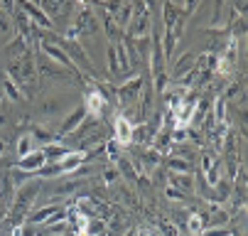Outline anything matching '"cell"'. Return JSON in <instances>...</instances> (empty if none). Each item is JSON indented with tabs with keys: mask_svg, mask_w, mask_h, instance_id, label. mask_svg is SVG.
Here are the masks:
<instances>
[{
	"mask_svg": "<svg viewBox=\"0 0 248 236\" xmlns=\"http://www.w3.org/2000/svg\"><path fill=\"white\" fill-rule=\"evenodd\" d=\"M45 165H47V157H45V153H42V150H32L30 155H25V157H20V160L15 162V167H17V170H22V173L42 170Z\"/></svg>",
	"mask_w": 248,
	"mask_h": 236,
	"instance_id": "1",
	"label": "cell"
},
{
	"mask_svg": "<svg viewBox=\"0 0 248 236\" xmlns=\"http://www.w3.org/2000/svg\"><path fill=\"white\" fill-rule=\"evenodd\" d=\"M103 109H106V98H103L96 89H93V91H86V104H84V111H86V113H91L93 118H101Z\"/></svg>",
	"mask_w": 248,
	"mask_h": 236,
	"instance_id": "2",
	"label": "cell"
},
{
	"mask_svg": "<svg viewBox=\"0 0 248 236\" xmlns=\"http://www.w3.org/2000/svg\"><path fill=\"white\" fill-rule=\"evenodd\" d=\"M113 136H116V141H118L121 145H125V143L133 141V126L128 123V118L118 116V118L113 121Z\"/></svg>",
	"mask_w": 248,
	"mask_h": 236,
	"instance_id": "3",
	"label": "cell"
},
{
	"mask_svg": "<svg viewBox=\"0 0 248 236\" xmlns=\"http://www.w3.org/2000/svg\"><path fill=\"white\" fill-rule=\"evenodd\" d=\"M42 49H45V52H47V54H49L52 59H57V62H62L64 66H69V69H74V72H77V66H74V62H72V59H69V54H66V52H62L59 47H52L49 42H42Z\"/></svg>",
	"mask_w": 248,
	"mask_h": 236,
	"instance_id": "4",
	"label": "cell"
},
{
	"mask_svg": "<svg viewBox=\"0 0 248 236\" xmlns=\"http://www.w3.org/2000/svg\"><path fill=\"white\" fill-rule=\"evenodd\" d=\"M84 116H86V111H84V109H77V111H74L72 116L66 118V123H64V126L59 128V133H62V136H66L69 130H72V128H77V126L81 123V118H84Z\"/></svg>",
	"mask_w": 248,
	"mask_h": 236,
	"instance_id": "5",
	"label": "cell"
},
{
	"mask_svg": "<svg viewBox=\"0 0 248 236\" xmlns=\"http://www.w3.org/2000/svg\"><path fill=\"white\" fill-rule=\"evenodd\" d=\"M42 153H45V157H47V162H49V160H54V162H59L62 157H66V155H69V150H66L64 145H52V143H49V145H47V148H45Z\"/></svg>",
	"mask_w": 248,
	"mask_h": 236,
	"instance_id": "6",
	"label": "cell"
},
{
	"mask_svg": "<svg viewBox=\"0 0 248 236\" xmlns=\"http://www.w3.org/2000/svg\"><path fill=\"white\" fill-rule=\"evenodd\" d=\"M32 150H34V141H32V136H22V138L17 141V155L25 157V155H30Z\"/></svg>",
	"mask_w": 248,
	"mask_h": 236,
	"instance_id": "7",
	"label": "cell"
},
{
	"mask_svg": "<svg viewBox=\"0 0 248 236\" xmlns=\"http://www.w3.org/2000/svg\"><path fill=\"white\" fill-rule=\"evenodd\" d=\"M25 10H27V13H30L32 17H37L42 27H52V22H49V17H47V15H45V13L40 10V8H34V5H30V3H25Z\"/></svg>",
	"mask_w": 248,
	"mask_h": 236,
	"instance_id": "8",
	"label": "cell"
},
{
	"mask_svg": "<svg viewBox=\"0 0 248 236\" xmlns=\"http://www.w3.org/2000/svg\"><path fill=\"white\" fill-rule=\"evenodd\" d=\"M187 226H189V231H192V234H197V236L204 231V224H202V217H199V214H192Z\"/></svg>",
	"mask_w": 248,
	"mask_h": 236,
	"instance_id": "9",
	"label": "cell"
},
{
	"mask_svg": "<svg viewBox=\"0 0 248 236\" xmlns=\"http://www.w3.org/2000/svg\"><path fill=\"white\" fill-rule=\"evenodd\" d=\"M54 214H57V207H45L32 214V221H45V217H54Z\"/></svg>",
	"mask_w": 248,
	"mask_h": 236,
	"instance_id": "10",
	"label": "cell"
},
{
	"mask_svg": "<svg viewBox=\"0 0 248 236\" xmlns=\"http://www.w3.org/2000/svg\"><path fill=\"white\" fill-rule=\"evenodd\" d=\"M5 89H8V94H10V96H13L15 101H20V98H22V94L17 91V86L13 84V79H8V81H5Z\"/></svg>",
	"mask_w": 248,
	"mask_h": 236,
	"instance_id": "11",
	"label": "cell"
},
{
	"mask_svg": "<svg viewBox=\"0 0 248 236\" xmlns=\"http://www.w3.org/2000/svg\"><path fill=\"white\" fill-rule=\"evenodd\" d=\"M199 236H231L229 229H219V231H202Z\"/></svg>",
	"mask_w": 248,
	"mask_h": 236,
	"instance_id": "12",
	"label": "cell"
},
{
	"mask_svg": "<svg viewBox=\"0 0 248 236\" xmlns=\"http://www.w3.org/2000/svg\"><path fill=\"white\" fill-rule=\"evenodd\" d=\"M22 234H25V226H22V224H17V226L13 229V236H22Z\"/></svg>",
	"mask_w": 248,
	"mask_h": 236,
	"instance_id": "13",
	"label": "cell"
}]
</instances>
